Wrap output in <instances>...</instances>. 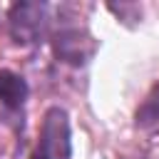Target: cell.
<instances>
[{
  "label": "cell",
  "instance_id": "obj_3",
  "mask_svg": "<svg viewBox=\"0 0 159 159\" xmlns=\"http://www.w3.org/2000/svg\"><path fill=\"white\" fill-rule=\"evenodd\" d=\"M30 159H72V124L65 107L52 104L45 109Z\"/></svg>",
  "mask_w": 159,
  "mask_h": 159
},
{
  "label": "cell",
  "instance_id": "obj_1",
  "mask_svg": "<svg viewBox=\"0 0 159 159\" xmlns=\"http://www.w3.org/2000/svg\"><path fill=\"white\" fill-rule=\"evenodd\" d=\"M50 47L57 62L70 65V67H87L89 60L94 57L99 42L94 40V35L89 32V27L84 22H80L77 17L67 15V7L60 10V17L52 22V32H50Z\"/></svg>",
  "mask_w": 159,
  "mask_h": 159
},
{
  "label": "cell",
  "instance_id": "obj_5",
  "mask_svg": "<svg viewBox=\"0 0 159 159\" xmlns=\"http://www.w3.org/2000/svg\"><path fill=\"white\" fill-rule=\"evenodd\" d=\"M159 124V80L152 84V89L144 94V99L134 109V127L137 129H152Z\"/></svg>",
  "mask_w": 159,
  "mask_h": 159
},
{
  "label": "cell",
  "instance_id": "obj_4",
  "mask_svg": "<svg viewBox=\"0 0 159 159\" xmlns=\"http://www.w3.org/2000/svg\"><path fill=\"white\" fill-rule=\"evenodd\" d=\"M27 97H30L27 80L15 70H0V104L5 112V122H10V117L17 114L22 117Z\"/></svg>",
  "mask_w": 159,
  "mask_h": 159
},
{
  "label": "cell",
  "instance_id": "obj_2",
  "mask_svg": "<svg viewBox=\"0 0 159 159\" xmlns=\"http://www.w3.org/2000/svg\"><path fill=\"white\" fill-rule=\"evenodd\" d=\"M7 32L20 47H40L50 40L52 32V7L47 2L17 0L7 7Z\"/></svg>",
  "mask_w": 159,
  "mask_h": 159
},
{
  "label": "cell",
  "instance_id": "obj_6",
  "mask_svg": "<svg viewBox=\"0 0 159 159\" xmlns=\"http://www.w3.org/2000/svg\"><path fill=\"white\" fill-rule=\"evenodd\" d=\"M107 10L109 12H114L117 15V20H122V22H127L129 20V15H132V20H142V7L139 5H134V2H119V5H114V2H109L107 5Z\"/></svg>",
  "mask_w": 159,
  "mask_h": 159
}]
</instances>
